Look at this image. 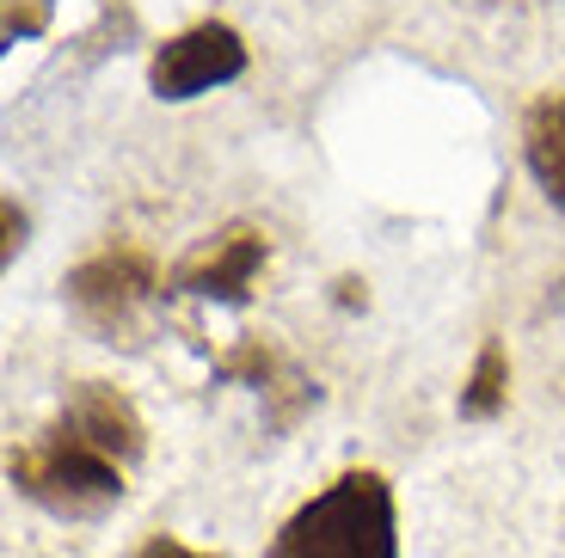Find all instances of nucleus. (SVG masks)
<instances>
[{
  "mask_svg": "<svg viewBox=\"0 0 565 558\" xmlns=\"http://www.w3.org/2000/svg\"><path fill=\"white\" fill-rule=\"evenodd\" d=\"M265 558H399L394 485L375 466L339 473L282 522Z\"/></svg>",
  "mask_w": 565,
  "mask_h": 558,
  "instance_id": "nucleus-1",
  "label": "nucleus"
},
{
  "mask_svg": "<svg viewBox=\"0 0 565 558\" xmlns=\"http://www.w3.org/2000/svg\"><path fill=\"white\" fill-rule=\"evenodd\" d=\"M7 479H13L19 497H31L38 509H50L62 522L111 516L129 491V466L117 454H105L99 442H86L62 411L50 430H38L31 442H19L7 454Z\"/></svg>",
  "mask_w": 565,
  "mask_h": 558,
  "instance_id": "nucleus-2",
  "label": "nucleus"
},
{
  "mask_svg": "<svg viewBox=\"0 0 565 558\" xmlns=\"http://www.w3.org/2000/svg\"><path fill=\"white\" fill-rule=\"evenodd\" d=\"M62 294H68L74 320L93 337H105V344H136L148 301L167 289H160L154 251L136 246V239H111V246H99L93 258H81L62 277Z\"/></svg>",
  "mask_w": 565,
  "mask_h": 558,
  "instance_id": "nucleus-3",
  "label": "nucleus"
},
{
  "mask_svg": "<svg viewBox=\"0 0 565 558\" xmlns=\"http://www.w3.org/2000/svg\"><path fill=\"white\" fill-rule=\"evenodd\" d=\"M246 74V37L227 19H203V25H184L179 37H167L148 56V93L184 105V98H203L215 86L241 81Z\"/></svg>",
  "mask_w": 565,
  "mask_h": 558,
  "instance_id": "nucleus-4",
  "label": "nucleus"
},
{
  "mask_svg": "<svg viewBox=\"0 0 565 558\" xmlns=\"http://www.w3.org/2000/svg\"><path fill=\"white\" fill-rule=\"evenodd\" d=\"M265 265H270V234L253 222H234V227H222V234H210L179 270H172L167 294H198V301L241 308Z\"/></svg>",
  "mask_w": 565,
  "mask_h": 558,
  "instance_id": "nucleus-5",
  "label": "nucleus"
},
{
  "mask_svg": "<svg viewBox=\"0 0 565 558\" xmlns=\"http://www.w3.org/2000/svg\"><path fill=\"white\" fill-rule=\"evenodd\" d=\"M62 418H68L86 442H99L105 454H117L124 466L148 454V423H141V411L129 405V393H117L111 380H74L68 399H62Z\"/></svg>",
  "mask_w": 565,
  "mask_h": 558,
  "instance_id": "nucleus-6",
  "label": "nucleus"
},
{
  "mask_svg": "<svg viewBox=\"0 0 565 558\" xmlns=\"http://www.w3.org/2000/svg\"><path fill=\"white\" fill-rule=\"evenodd\" d=\"M222 380H253V387L265 393L270 399V430H289V423L320 399V387H313L270 337H241V344L222 356Z\"/></svg>",
  "mask_w": 565,
  "mask_h": 558,
  "instance_id": "nucleus-7",
  "label": "nucleus"
},
{
  "mask_svg": "<svg viewBox=\"0 0 565 558\" xmlns=\"http://www.w3.org/2000/svg\"><path fill=\"white\" fill-rule=\"evenodd\" d=\"M523 160L535 172L541 196L565 215V86L541 93L523 111Z\"/></svg>",
  "mask_w": 565,
  "mask_h": 558,
  "instance_id": "nucleus-8",
  "label": "nucleus"
},
{
  "mask_svg": "<svg viewBox=\"0 0 565 558\" xmlns=\"http://www.w3.org/2000/svg\"><path fill=\"white\" fill-rule=\"evenodd\" d=\"M461 418H473V423H486V418H498L510 405V350L498 344V337H486L480 344V356H473V375H467V387H461Z\"/></svg>",
  "mask_w": 565,
  "mask_h": 558,
  "instance_id": "nucleus-9",
  "label": "nucleus"
},
{
  "mask_svg": "<svg viewBox=\"0 0 565 558\" xmlns=\"http://www.w3.org/2000/svg\"><path fill=\"white\" fill-rule=\"evenodd\" d=\"M50 31V0H7V37H43Z\"/></svg>",
  "mask_w": 565,
  "mask_h": 558,
  "instance_id": "nucleus-10",
  "label": "nucleus"
},
{
  "mask_svg": "<svg viewBox=\"0 0 565 558\" xmlns=\"http://www.w3.org/2000/svg\"><path fill=\"white\" fill-rule=\"evenodd\" d=\"M136 558H227V552H203V546H184L179 534H148Z\"/></svg>",
  "mask_w": 565,
  "mask_h": 558,
  "instance_id": "nucleus-11",
  "label": "nucleus"
},
{
  "mask_svg": "<svg viewBox=\"0 0 565 558\" xmlns=\"http://www.w3.org/2000/svg\"><path fill=\"white\" fill-rule=\"evenodd\" d=\"M19 246H25V210H19L13 196H7V258H13Z\"/></svg>",
  "mask_w": 565,
  "mask_h": 558,
  "instance_id": "nucleus-12",
  "label": "nucleus"
},
{
  "mask_svg": "<svg viewBox=\"0 0 565 558\" xmlns=\"http://www.w3.org/2000/svg\"><path fill=\"white\" fill-rule=\"evenodd\" d=\"M553 301H559V308H565V282H559V294H553Z\"/></svg>",
  "mask_w": 565,
  "mask_h": 558,
  "instance_id": "nucleus-13",
  "label": "nucleus"
}]
</instances>
